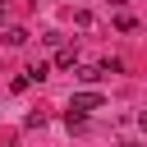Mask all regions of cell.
I'll return each instance as SVG.
<instances>
[{
    "mask_svg": "<svg viewBox=\"0 0 147 147\" xmlns=\"http://www.w3.org/2000/svg\"><path fill=\"white\" fill-rule=\"evenodd\" d=\"M101 106H106V96H101V92H92V87L69 96V115H92V110H101Z\"/></svg>",
    "mask_w": 147,
    "mask_h": 147,
    "instance_id": "obj_1",
    "label": "cell"
},
{
    "mask_svg": "<svg viewBox=\"0 0 147 147\" xmlns=\"http://www.w3.org/2000/svg\"><path fill=\"white\" fill-rule=\"evenodd\" d=\"M74 78H78V83H87V87H92V83H101V78H106V74H101V64H78V69H74Z\"/></svg>",
    "mask_w": 147,
    "mask_h": 147,
    "instance_id": "obj_2",
    "label": "cell"
},
{
    "mask_svg": "<svg viewBox=\"0 0 147 147\" xmlns=\"http://www.w3.org/2000/svg\"><path fill=\"white\" fill-rule=\"evenodd\" d=\"M55 64H60V69H74V64H78V46H60Z\"/></svg>",
    "mask_w": 147,
    "mask_h": 147,
    "instance_id": "obj_3",
    "label": "cell"
},
{
    "mask_svg": "<svg viewBox=\"0 0 147 147\" xmlns=\"http://www.w3.org/2000/svg\"><path fill=\"white\" fill-rule=\"evenodd\" d=\"M0 41H5V46H23V41H28V32H23V28H5V32H0Z\"/></svg>",
    "mask_w": 147,
    "mask_h": 147,
    "instance_id": "obj_4",
    "label": "cell"
},
{
    "mask_svg": "<svg viewBox=\"0 0 147 147\" xmlns=\"http://www.w3.org/2000/svg\"><path fill=\"white\" fill-rule=\"evenodd\" d=\"M32 83H37V78H32V69H23V74H18V78H14V83H9V87H14V92H28V87H32Z\"/></svg>",
    "mask_w": 147,
    "mask_h": 147,
    "instance_id": "obj_5",
    "label": "cell"
},
{
    "mask_svg": "<svg viewBox=\"0 0 147 147\" xmlns=\"http://www.w3.org/2000/svg\"><path fill=\"white\" fill-rule=\"evenodd\" d=\"M115 28H119V32H133L138 23H133V14H115Z\"/></svg>",
    "mask_w": 147,
    "mask_h": 147,
    "instance_id": "obj_6",
    "label": "cell"
},
{
    "mask_svg": "<svg viewBox=\"0 0 147 147\" xmlns=\"http://www.w3.org/2000/svg\"><path fill=\"white\" fill-rule=\"evenodd\" d=\"M138 124H142V129H147V110H142V115H138Z\"/></svg>",
    "mask_w": 147,
    "mask_h": 147,
    "instance_id": "obj_7",
    "label": "cell"
},
{
    "mask_svg": "<svg viewBox=\"0 0 147 147\" xmlns=\"http://www.w3.org/2000/svg\"><path fill=\"white\" fill-rule=\"evenodd\" d=\"M0 23H5V0H0Z\"/></svg>",
    "mask_w": 147,
    "mask_h": 147,
    "instance_id": "obj_8",
    "label": "cell"
}]
</instances>
